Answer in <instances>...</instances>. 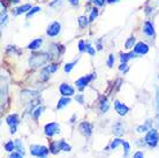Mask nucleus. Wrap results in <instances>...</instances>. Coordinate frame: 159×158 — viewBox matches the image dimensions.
Segmentation results:
<instances>
[{
	"mask_svg": "<svg viewBox=\"0 0 159 158\" xmlns=\"http://www.w3.org/2000/svg\"><path fill=\"white\" fill-rule=\"evenodd\" d=\"M148 52H149V45L145 44L144 42L137 43L135 45V48H134V53H135V54L144 55V54H147Z\"/></svg>",
	"mask_w": 159,
	"mask_h": 158,
	"instance_id": "11",
	"label": "nucleus"
},
{
	"mask_svg": "<svg viewBox=\"0 0 159 158\" xmlns=\"http://www.w3.org/2000/svg\"><path fill=\"white\" fill-rule=\"evenodd\" d=\"M114 110L119 115L125 117L129 112V107L127 105H125L123 103H121V102H119V100H116L114 102Z\"/></svg>",
	"mask_w": 159,
	"mask_h": 158,
	"instance_id": "9",
	"label": "nucleus"
},
{
	"mask_svg": "<svg viewBox=\"0 0 159 158\" xmlns=\"http://www.w3.org/2000/svg\"><path fill=\"white\" fill-rule=\"evenodd\" d=\"M68 2L72 6H77L79 5V0H68Z\"/></svg>",
	"mask_w": 159,
	"mask_h": 158,
	"instance_id": "43",
	"label": "nucleus"
},
{
	"mask_svg": "<svg viewBox=\"0 0 159 158\" xmlns=\"http://www.w3.org/2000/svg\"><path fill=\"white\" fill-rule=\"evenodd\" d=\"M79 131L84 136H90L92 134V125L90 123H87V121L81 123L79 126Z\"/></svg>",
	"mask_w": 159,
	"mask_h": 158,
	"instance_id": "10",
	"label": "nucleus"
},
{
	"mask_svg": "<svg viewBox=\"0 0 159 158\" xmlns=\"http://www.w3.org/2000/svg\"><path fill=\"white\" fill-rule=\"evenodd\" d=\"M44 68H45L50 74H53V73L58 69V66H57L56 63H52V65H48V66H46V67H44Z\"/></svg>",
	"mask_w": 159,
	"mask_h": 158,
	"instance_id": "32",
	"label": "nucleus"
},
{
	"mask_svg": "<svg viewBox=\"0 0 159 158\" xmlns=\"http://www.w3.org/2000/svg\"><path fill=\"white\" fill-rule=\"evenodd\" d=\"M136 40L135 37H129L127 40H126V43H125V48L127 49V50H130V49L135 48L136 45Z\"/></svg>",
	"mask_w": 159,
	"mask_h": 158,
	"instance_id": "22",
	"label": "nucleus"
},
{
	"mask_svg": "<svg viewBox=\"0 0 159 158\" xmlns=\"http://www.w3.org/2000/svg\"><path fill=\"white\" fill-rule=\"evenodd\" d=\"M5 150L7 151V152H14L15 150V142L14 141H7V142L5 143Z\"/></svg>",
	"mask_w": 159,
	"mask_h": 158,
	"instance_id": "23",
	"label": "nucleus"
},
{
	"mask_svg": "<svg viewBox=\"0 0 159 158\" xmlns=\"http://www.w3.org/2000/svg\"><path fill=\"white\" fill-rule=\"evenodd\" d=\"M98 16V9L96 7H92L90 9V16H89V21L90 22H93L96 20V17Z\"/></svg>",
	"mask_w": 159,
	"mask_h": 158,
	"instance_id": "28",
	"label": "nucleus"
},
{
	"mask_svg": "<svg viewBox=\"0 0 159 158\" xmlns=\"http://www.w3.org/2000/svg\"><path fill=\"white\" fill-rule=\"evenodd\" d=\"M85 46H87V43H85L84 40H80L79 42V51L84 52L85 51Z\"/></svg>",
	"mask_w": 159,
	"mask_h": 158,
	"instance_id": "36",
	"label": "nucleus"
},
{
	"mask_svg": "<svg viewBox=\"0 0 159 158\" xmlns=\"http://www.w3.org/2000/svg\"><path fill=\"white\" fill-rule=\"evenodd\" d=\"M69 103H70V98H69V97H62V98H60L58 104H57V110L64 109V107L67 106Z\"/></svg>",
	"mask_w": 159,
	"mask_h": 158,
	"instance_id": "18",
	"label": "nucleus"
},
{
	"mask_svg": "<svg viewBox=\"0 0 159 158\" xmlns=\"http://www.w3.org/2000/svg\"><path fill=\"white\" fill-rule=\"evenodd\" d=\"M144 141H145V144H148L149 146H151V148H155L159 142V133L158 131L156 129V128H152L150 131L148 132L147 135H145V138H144Z\"/></svg>",
	"mask_w": 159,
	"mask_h": 158,
	"instance_id": "3",
	"label": "nucleus"
},
{
	"mask_svg": "<svg viewBox=\"0 0 159 158\" xmlns=\"http://www.w3.org/2000/svg\"><path fill=\"white\" fill-rule=\"evenodd\" d=\"M42 44H43V40L42 38H36V40H34L31 43L29 44L28 49L31 50V51H36V50H38L42 46Z\"/></svg>",
	"mask_w": 159,
	"mask_h": 158,
	"instance_id": "15",
	"label": "nucleus"
},
{
	"mask_svg": "<svg viewBox=\"0 0 159 158\" xmlns=\"http://www.w3.org/2000/svg\"><path fill=\"white\" fill-rule=\"evenodd\" d=\"M156 110L159 114V88L156 87Z\"/></svg>",
	"mask_w": 159,
	"mask_h": 158,
	"instance_id": "34",
	"label": "nucleus"
},
{
	"mask_svg": "<svg viewBox=\"0 0 159 158\" xmlns=\"http://www.w3.org/2000/svg\"><path fill=\"white\" fill-rule=\"evenodd\" d=\"M118 0H107V2L108 4H113V2H116Z\"/></svg>",
	"mask_w": 159,
	"mask_h": 158,
	"instance_id": "47",
	"label": "nucleus"
},
{
	"mask_svg": "<svg viewBox=\"0 0 159 158\" xmlns=\"http://www.w3.org/2000/svg\"><path fill=\"white\" fill-rule=\"evenodd\" d=\"M31 5L30 4H24L22 6H20L19 8L15 9V14L16 15H20V14H24V13H28L30 9H31Z\"/></svg>",
	"mask_w": 159,
	"mask_h": 158,
	"instance_id": "16",
	"label": "nucleus"
},
{
	"mask_svg": "<svg viewBox=\"0 0 159 158\" xmlns=\"http://www.w3.org/2000/svg\"><path fill=\"white\" fill-rule=\"evenodd\" d=\"M43 111H44V107L43 106H37L35 110L32 111L31 112V114H32V117H34V119H38L42 115V113H43Z\"/></svg>",
	"mask_w": 159,
	"mask_h": 158,
	"instance_id": "25",
	"label": "nucleus"
},
{
	"mask_svg": "<svg viewBox=\"0 0 159 158\" xmlns=\"http://www.w3.org/2000/svg\"><path fill=\"white\" fill-rule=\"evenodd\" d=\"M77 21H79V26L81 28H85L88 24H89V22H90V21H89V19H88L87 16H84V15L80 16Z\"/></svg>",
	"mask_w": 159,
	"mask_h": 158,
	"instance_id": "26",
	"label": "nucleus"
},
{
	"mask_svg": "<svg viewBox=\"0 0 159 158\" xmlns=\"http://www.w3.org/2000/svg\"><path fill=\"white\" fill-rule=\"evenodd\" d=\"M50 59H51V53L40 52V53H35V54L30 55L28 63H29V65H30V67L38 68V67H40V66L45 65Z\"/></svg>",
	"mask_w": 159,
	"mask_h": 158,
	"instance_id": "1",
	"label": "nucleus"
},
{
	"mask_svg": "<svg viewBox=\"0 0 159 158\" xmlns=\"http://www.w3.org/2000/svg\"><path fill=\"white\" fill-rule=\"evenodd\" d=\"M92 2L96 5V6H103L105 4V0H92Z\"/></svg>",
	"mask_w": 159,
	"mask_h": 158,
	"instance_id": "41",
	"label": "nucleus"
},
{
	"mask_svg": "<svg viewBox=\"0 0 159 158\" xmlns=\"http://www.w3.org/2000/svg\"><path fill=\"white\" fill-rule=\"evenodd\" d=\"M39 11H40V7H38V6H36V7H32L31 9H30L28 13H27V17H31L34 14L38 13Z\"/></svg>",
	"mask_w": 159,
	"mask_h": 158,
	"instance_id": "33",
	"label": "nucleus"
},
{
	"mask_svg": "<svg viewBox=\"0 0 159 158\" xmlns=\"http://www.w3.org/2000/svg\"><path fill=\"white\" fill-rule=\"evenodd\" d=\"M128 69H129V67H128L127 63H121V65L119 66V71H120V72H123V73H126V72H127Z\"/></svg>",
	"mask_w": 159,
	"mask_h": 158,
	"instance_id": "38",
	"label": "nucleus"
},
{
	"mask_svg": "<svg viewBox=\"0 0 159 158\" xmlns=\"http://www.w3.org/2000/svg\"><path fill=\"white\" fill-rule=\"evenodd\" d=\"M134 58H135V53H134V52L121 53V54H120V60H121V63H127L128 60L134 59Z\"/></svg>",
	"mask_w": 159,
	"mask_h": 158,
	"instance_id": "19",
	"label": "nucleus"
},
{
	"mask_svg": "<svg viewBox=\"0 0 159 158\" xmlns=\"http://www.w3.org/2000/svg\"><path fill=\"white\" fill-rule=\"evenodd\" d=\"M114 55L113 54H110L108 55V59H107V61H106V63H107V66L110 68L111 67H113V65H114Z\"/></svg>",
	"mask_w": 159,
	"mask_h": 158,
	"instance_id": "35",
	"label": "nucleus"
},
{
	"mask_svg": "<svg viewBox=\"0 0 159 158\" xmlns=\"http://www.w3.org/2000/svg\"><path fill=\"white\" fill-rule=\"evenodd\" d=\"M133 158H144V154L142 151H136L135 154L133 155Z\"/></svg>",
	"mask_w": 159,
	"mask_h": 158,
	"instance_id": "40",
	"label": "nucleus"
},
{
	"mask_svg": "<svg viewBox=\"0 0 159 158\" xmlns=\"http://www.w3.org/2000/svg\"><path fill=\"white\" fill-rule=\"evenodd\" d=\"M79 60V59H77ZM77 60H75V61H73V63H68L65 65V67H64V71L65 73H70L72 72V69L74 68V66L76 65V63H77Z\"/></svg>",
	"mask_w": 159,
	"mask_h": 158,
	"instance_id": "29",
	"label": "nucleus"
},
{
	"mask_svg": "<svg viewBox=\"0 0 159 158\" xmlns=\"http://www.w3.org/2000/svg\"><path fill=\"white\" fill-rule=\"evenodd\" d=\"M50 149H48L45 146H40V144H34L30 146V155L37 158H46L48 157Z\"/></svg>",
	"mask_w": 159,
	"mask_h": 158,
	"instance_id": "2",
	"label": "nucleus"
},
{
	"mask_svg": "<svg viewBox=\"0 0 159 158\" xmlns=\"http://www.w3.org/2000/svg\"><path fill=\"white\" fill-rule=\"evenodd\" d=\"M9 158H23V155L20 152H12L9 155Z\"/></svg>",
	"mask_w": 159,
	"mask_h": 158,
	"instance_id": "39",
	"label": "nucleus"
},
{
	"mask_svg": "<svg viewBox=\"0 0 159 158\" xmlns=\"http://www.w3.org/2000/svg\"><path fill=\"white\" fill-rule=\"evenodd\" d=\"M11 2H13V4H19L20 2V0H9Z\"/></svg>",
	"mask_w": 159,
	"mask_h": 158,
	"instance_id": "46",
	"label": "nucleus"
},
{
	"mask_svg": "<svg viewBox=\"0 0 159 158\" xmlns=\"http://www.w3.org/2000/svg\"><path fill=\"white\" fill-rule=\"evenodd\" d=\"M7 22V14H1V26Z\"/></svg>",
	"mask_w": 159,
	"mask_h": 158,
	"instance_id": "42",
	"label": "nucleus"
},
{
	"mask_svg": "<svg viewBox=\"0 0 159 158\" xmlns=\"http://www.w3.org/2000/svg\"><path fill=\"white\" fill-rule=\"evenodd\" d=\"M110 109V103H108V100L106 97H103V98L100 99L99 102V111L102 113H106Z\"/></svg>",
	"mask_w": 159,
	"mask_h": 158,
	"instance_id": "14",
	"label": "nucleus"
},
{
	"mask_svg": "<svg viewBox=\"0 0 159 158\" xmlns=\"http://www.w3.org/2000/svg\"><path fill=\"white\" fill-rule=\"evenodd\" d=\"M142 30H143L144 35H147L148 37H153L155 36V27H153L151 21H147L143 24V29Z\"/></svg>",
	"mask_w": 159,
	"mask_h": 158,
	"instance_id": "12",
	"label": "nucleus"
},
{
	"mask_svg": "<svg viewBox=\"0 0 159 158\" xmlns=\"http://www.w3.org/2000/svg\"><path fill=\"white\" fill-rule=\"evenodd\" d=\"M122 146H123V157H128V156H129V152H130V144L125 141Z\"/></svg>",
	"mask_w": 159,
	"mask_h": 158,
	"instance_id": "30",
	"label": "nucleus"
},
{
	"mask_svg": "<svg viewBox=\"0 0 159 158\" xmlns=\"http://www.w3.org/2000/svg\"><path fill=\"white\" fill-rule=\"evenodd\" d=\"M60 151H61V148H60L59 141H54V142H52L51 146H50V152L53 154V155H57V154H59Z\"/></svg>",
	"mask_w": 159,
	"mask_h": 158,
	"instance_id": "17",
	"label": "nucleus"
},
{
	"mask_svg": "<svg viewBox=\"0 0 159 158\" xmlns=\"http://www.w3.org/2000/svg\"><path fill=\"white\" fill-rule=\"evenodd\" d=\"M58 2H61V0H54L53 2H51V4H50V6H51V7H54V6H56V4H58Z\"/></svg>",
	"mask_w": 159,
	"mask_h": 158,
	"instance_id": "44",
	"label": "nucleus"
},
{
	"mask_svg": "<svg viewBox=\"0 0 159 158\" xmlns=\"http://www.w3.org/2000/svg\"><path fill=\"white\" fill-rule=\"evenodd\" d=\"M123 126L121 123H116L114 126H113V134L116 135V136H121L123 134Z\"/></svg>",
	"mask_w": 159,
	"mask_h": 158,
	"instance_id": "20",
	"label": "nucleus"
},
{
	"mask_svg": "<svg viewBox=\"0 0 159 158\" xmlns=\"http://www.w3.org/2000/svg\"><path fill=\"white\" fill-rule=\"evenodd\" d=\"M123 142H125V141H123V140H121V138H119V137L114 138V140H113V141L110 143V149L114 150V149H116V148H118L119 146H122Z\"/></svg>",
	"mask_w": 159,
	"mask_h": 158,
	"instance_id": "21",
	"label": "nucleus"
},
{
	"mask_svg": "<svg viewBox=\"0 0 159 158\" xmlns=\"http://www.w3.org/2000/svg\"><path fill=\"white\" fill-rule=\"evenodd\" d=\"M95 75L96 74H90V75H84V76H82V77H80L79 80L75 81V86L79 88L80 90H83L84 88L89 84V82L95 79Z\"/></svg>",
	"mask_w": 159,
	"mask_h": 158,
	"instance_id": "6",
	"label": "nucleus"
},
{
	"mask_svg": "<svg viewBox=\"0 0 159 158\" xmlns=\"http://www.w3.org/2000/svg\"><path fill=\"white\" fill-rule=\"evenodd\" d=\"M97 49H98V50H102V49H103V45H102V40H98V43H97Z\"/></svg>",
	"mask_w": 159,
	"mask_h": 158,
	"instance_id": "45",
	"label": "nucleus"
},
{
	"mask_svg": "<svg viewBox=\"0 0 159 158\" xmlns=\"http://www.w3.org/2000/svg\"><path fill=\"white\" fill-rule=\"evenodd\" d=\"M75 100L80 104H84V95L83 94H79V95L75 97Z\"/></svg>",
	"mask_w": 159,
	"mask_h": 158,
	"instance_id": "37",
	"label": "nucleus"
},
{
	"mask_svg": "<svg viewBox=\"0 0 159 158\" xmlns=\"http://www.w3.org/2000/svg\"><path fill=\"white\" fill-rule=\"evenodd\" d=\"M85 52H87L88 54H90L91 57L96 54V50L92 48V45L90 43H87V46H85Z\"/></svg>",
	"mask_w": 159,
	"mask_h": 158,
	"instance_id": "31",
	"label": "nucleus"
},
{
	"mask_svg": "<svg viewBox=\"0 0 159 158\" xmlns=\"http://www.w3.org/2000/svg\"><path fill=\"white\" fill-rule=\"evenodd\" d=\"M60 148H61V151H66V152H69V151L72 150V146L70 144H68L65 140H60Z\"/></svg>",
	"mask_w": 159,
	"mask_h": 158,
	"instance_id": "24",
	"label": "nucleus"
},
{
	"mask_svg": "<svg viewBox=\"0 0 159 158\" xmlns=\"http://www.w3.org/2000/svg\"><path fill=\"white\" fill-rule=\"evenodd\" d=\"M152 120H147V123H143V125H141V126H139L137 127V133H145V132H149L150 129H152L151 128V126H152Z\"/></svg>",
	"mask_w": 159,
	"mask_h": 158,
	"instance_id": "13",
	"label": "nucleus"
},
{
	"mask_svg": "<svg viewBox=\"0 0 159 158\" xmlns=\"http://www.w3.org/2000/svg\"><path fill=\"white\" fill-rule=\"evenodd\" d=\"M14 142H15V150H16V152H20V154L23 155V154H24V146H23V143L21 142L20 140H15Z\"/></svg>",
	"mask_w": 159,
	"mask_h": 158,
	"instance_id": "27",
	"label": "nucleus"
},
{
	"mask_svg": "<svg viewBox=\"0 0 159 158\" xmlns=\"http://www.w3.org/2000/svg\"><path fill=\"white\" fill-rule=\"evenodd\" d=\"M60 31H61V24L59 22L54 21V22H52L48 27V29H46V35L50 36V37H56V36L59 35Z\"/></svg>",
	"mask_w": 159,
	"mask_h": 158,
	"instance_id": "7",
	"label": "nucleus"
},
{
	"mask_svg": "<svg viewBox=\"0 0 159 158\" xmlns=\"http://www.w3.org/2000/svg\"><path fill=\"white\" fill-rule=\"evenodd\" d=\"M6 123H7V125L9 126V128H11V134H15L16 129H17V125L20 123L19 115L16 114V113L9 114L7 118H6Z\"/></svg>",
	"mask_w": 159,
	"mask_h": 158,
	"instance_id": "5",
	"label": "nucleus"
},
{
	"mask_svg": "<svg viewBox=\"0 0 159 158\" xmlns=\"http://www.w3.org/2000/svg\"><path fill=\"white\" fill-rule=\"evenodd\" d=\"M59 91L62 97H72L75 94V89L68 83H61L59 87Z\"/></svg>",
	"mask_w": 159,
	"mask_h": 158,
	"instance_id": "8",
	"label": "nucleus"
},
{
	"mask_svg": "<svg viewBox=\"0 0 159 158\" xmlns=\"http://www.w3.org/2000/svg\"><path fill=\"white\" fill-rule=\"evenodd\" d=\"M44 133L45 135L48 136V137H52V136H54V135L59 134L60 133V126L58 123H54V121H52L50 123H46L45 127H44Z\"/></svg>",
	"mask_w": 159,
	"mask_h": 158,
	"instance_id": "4",
	"label": "nucleus"
}]
</instances>
